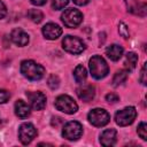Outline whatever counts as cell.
Listing matches in <instances>:
<instances>
[{"label":"cell","mask_w":147,"mask_h":147,"mask_svg":"<svg viewBox=\"0 0 147 147\" xmlns=\"http://www.w3.org/2000/svg\"><path fill=\"white\" fill-rule=\"evenodd\" d=\"M62 47L64 51L71 54H80L85 49V44L77 37L65 36L62 40Z\"/></svg>","instance_id":"ba28073f"},{"label":"cell","mask_w":147,"mask_h":147,"mask_svg":"<svg viewBox=\"0 0 147 147\" xmlns=\"http://www.w3.org/2000/svg\"><path fill=\"white\" fill-rule=\"evenodd\" d=\"M139 137L142 139V140H147V124L145 122H141L139 125H138V130H137Z\"/></svg>","instance_id":"44dd1931"},{"label":"cell","mask_w":147,"mask_h":147,"mask_svg":"<svg viewBox=\"0 0 147 147\" xmlns=\"http://www.w3.org/2000/svg\"><path fill=\"white\" fill-rule=\"evenodd\" d=\"M88 122L94 126H105L110 121V115L102 108H94L87 115Z\"/></svg>","instance_id":"8992f818"},{"label":"cell","mask_w":147,"mask_h":147,"mask_svg":"<svg viewBox=\"0 0 147 147\" xmlns=\"http://www.w3.org/2000/svg\"><path fill=\"white\" fill-rule=\"evenodd\" d=\"M30 106L34 110H41L46 106V95L41 92H26Z\"/></svg>","instance_id":"30bf717a"},{"label":"cell","mask_w":147,"mask_h":147,"mask_svg":"<svg viewBox=\"0 0 147 147\" xmlns=\"http://www.w3.org/2000/svg\"><path fill=\"white\" fill-rule=\"evenodd\" d=\"M106 100H107L109 103H115V102H117V101L119 100V98H118V95L115 94V93H108V94L106 95Z\"/></svg>","instance_id":"484cf974"},{"label":"cell","mask_w":147,"mask_h":147,"mask_svg":"<svg viewBox=\"0 0 147 147\" xmlns=\"http://www.w3.org/2000/svg\"><path fill=\"white\" fill-rule=\"evenodd\" d=\"M117 140V132L115 129H107L100 134V142L102 146H113Z\"/></svg>","instance_id":"5bb4252c"},{"label":"cell","mask_w":147,"mask_h":147,"mask_svg":"<svg viewBox=\"0 0 147 147\" xmlns=\"http://www.w3.org/2000/svg\"><path fill=\"white\" fill-rule=\"evenodd\" d=\"M55 108L64 114H75L78 110V105L76 103V101L67 95V94H61L55 99Z\"/></svg>","instance_id":"3957f363"},{"label":"cell","mask_w":147,"mask_h":147,"mask_svg":"<svg viewBox=\"0 0 147 147\" xmlns=\"http://www.w3.org/2000/svg\"><path fill=\"white\" fill-rule=\"evenodd\" d=\"M10 98V94L6 90H0V103H6Z\"/></svg>","instance_id":"d4e9b609"},{"label":"cell","mask_w":147,"mask_h":147,"mask_svg":"<svg viewBox=\"0 0 147 147\" xmlns=\"http://www.w3.org/2000/svg\"><path fill=\"white\" fill-rule=\"evenodd\" d=\"M6 14H7V8H6L5 3L0 0V20L3 18V17L6 16Z\"/></svg>","instance_id":"83f0119b"},{"label":"cell","mask_w":147,"mask_h":147,"mask_svg":"<svg viewBox=\"0 0 147 147\" xmlns=\"http://www.w3.org/2000/svg\"><path fill=\"white\" fill-rule=\"evenodd\" d=\"M10 40L17 46H25L29 42V34L22 29H14L10 32Z\"/></svg>","instance_id":"7c38bea8"},{"label":"cell","mask_w":147,"mask_h":147,"mask_svg":"<svg viewBox=\"0 0 147 147\" xmlns=\"http://www.w3.org/2000/svg\"><path fill=\"white\" fill-rule=\"evenodd\" d=\"M118 32H119V34H122L124 38H129V29H127V26H126L123 22H121L119 25H118Z\"/></svg>","instance_id":"cb8c5ba5"},{"label":"cell","mask_w":147,"mask_h":147,"mask_svg":"<svg viewBox=\"0 0 147 147\" xmlns=\"http://www.w3.org/2000/svg\"><path fill=\"white\" fill-rule=\"evenodd\" d=\"M61 20L67 28H76L82 23L83 14L76 8H68L62 13Z\"/></svg>","instance_id":"277c9868"},{"label":"cell","mask_w":147,"mask_h":147,"mask_svg":"<svg viewBox=\"0 0 147 147\" xmlns=\"http://www.w3.org/2000/svg\"><path fill=\"white\" fill-rule=\"evenodd\" d=\"M140 82L142 85H146V63L142 65V69H141V75H140Z\"/></svg>","instance_id":"4316f807"},{"label":"cell","mask_w":147,"mask_h":147,"mask_svg":"<svg viewBox=\"0 0 147 147\" xmlns=\"http://www.w3.org/2000/svg\"><path fill=\"white\" fill-rule=\"evenodd\" d=\"M21 72L29 80H40L45 75V68L32 60H24L21 63Z\"/></svg>","instance_id":"6da1fadb"},{"label":"cell","mask_w":147,"mask_h":147,"mask_svg":"<svg viewBox=\"0 0 147 147\" xmlns=\"http://www.w3.org/2000/svg\"><path fill=\"white\" fill-rule=\"evenodd\" d=\"M127 72H129L127 70H118L113 77V85L114 86L122 85L127 78Z\"/></svg>","instance_id":"d6986e66"},{"label":"cell","mask_w":147,"mask_h":147,"mask_svg":"<svg viewBox=\"0 0 147 147\" xmlns=\"http://www.w3.org/2000/svg\"><path fill=\"white\" fill-rule=\"evenodd\" d=\"M137 117V110L134 107H125L115 114V122L119 126H126L133 123Z\"/></svg>","instance_id":"5b68a950"},{"label":"cell","mask_w":147,"mask_h":147,"mask_svg":"<svg viewBox=\"0 0 147 147\" xmlns=\"http://www.w3.org/2000/svg\"><path fill=\"white\" fill-rule=\"evenodd\" d=\"M86 77H87V71H86L85 67L82 65V64L77 65L75 68V70H74V78H75L76 83L83 84L86 80Z\"/></svg>","instance_id":"e0dca14e"},{"label":"cell","mask_w":147,"mask_h":147,"mask_svg":"<svg viewBox=\"0 0 147 147\" xmlns=\"http://www.w3.org/2000/svg\"><path fill=\"white\" fill-rule=\"evenodd\" d=\"M28 17L33 22V23H40L44 18L42 13L39 9H29L28 11Z\"/></svg>","instance_id":"ffe728a7"},{"label":"cell","mask_w":147,"mask_h":147,"mask_svg":"<svg viewBox=\"0 0 147 147\" xmlns=\"http://www.w3.org/2000/svg\"><path fill=\"white\" fill-rule=\"evenodd\" d=\"M37 136V129L31 123H23L18 127V139L23 145L30 144Z\"/></svg>","instance_id":"9c48e42d"},{"label":"cell","mask_w":147,"mask_h":147,"mask_svg":"<svg viewBox=\"0 0 147 147\" xmlns=\"http://www.w3.org/2000/svg\"><path fill=\"white\" fill-rule=\"evenodd\" d=\"M42 34L48 40H55L62 34V29L55 23H47L42 26Z\"/></svg>","instance_id":"8fae6325"},{"label":"cell","mask_w":147,"mask_h":147,"mask_svg":"<svg viewBox=\"0 0 147 147\" xmlns=\"http://www.w3.org/2000/svg\"><path fill=\"white\" fill-rule=\"evenodd\" d=\"M77 95L80 100L88 102L91 101L95 95V88L91 84H84L77 88Z\"/></svg>","instance_id":"4fadbf2b"},{"label":"cell","mask_w":147,"mask_h":147,"mask_svg":"<svg viewBox=\"0 0 147 147\" xmlns=\"http://www.w3.org/2000/svg\"><path fill=\"white\" fill-rule=\"evenodd\" d=\"M30 1H31V3H33L36 6H42L47 2V0H30Z\"/></svg>","instance_id":"f1b7e54d"},{"label":"cell","mask_w":147,"mask_h":147,"mask_svg":"<svg viewBox=\"0 0 147 147\" xmlns=\"http://www.w3.org/2000/svg\"><path fill=\"white\" fill-rule=\"evenodd\" d=\"M15 114L20 118H25L30 115V107L23 100H17L15 102Z\"/></svg>","instance_id":"2e32d148"},{"label":"cell","mask_w":147,"mask_h":147,"mask_svg":"<svg viewBox=\"0 0 147 147\" xmlns=\"http://www.w3.org/2000/svg\"><path fill=\"white\" fill-rule=\"evenodd\" d=\"M83 134V125L77 121H70L64 124L62 136L68 140H78Z\"/></svg>","instance_id":"52a82bcc"},{"label":"cell","mask_w":147,"mask_h":147,"mask_svg":"<svg viewBox=\"0 0 147 147\" xmlns=\"http://www.w3.org/2000/svg\"><path fill=\"white\" fill-rule=\"evenodd\" d=\"M137 62H138V55L133 52H129L125 56V62H124V64L126 67V70L127 71L133 70L137 65Z\"/></svg>","instance_id":"ac0fdd59"},{"label":"cell","mask_w":147,"mask_h":147,"mask_svg":"<svg viewBox=\"0 0 147 147\" xmlns=\"http://www.w3.org/2000/svg\"><path fill=\"white\" fill-rule=\"evenodd\" d=\"M123 53H124L123 47L117 44H113L106 48V55L113 61H118L122 57Z\"/></svg>","instance_id":"9a60e30c"},{"label":"cell","mask_w":147,"mask_h":147,"mask_svg":"<svg viewBox=\"0 0 147 147\" xmlns=\"http://www.w3.org/2000/svg\"><path fill=\"white\" fill-rule=\"evenodd\" d=\"M47 83H48V86L52 90H55L60 85V79H59V77L56 75H51L49 78H48V80H47Z\"/></svg>","instance_id":"7402d4cb"},{"label":"cell","mask_w":147,"mask_h":147,"mask_svg":"<svg viewBox=\"0 0 147 147\" xmlns=\"http://www.w3.org/2000/svg\"><path fill=\"white\" fill-rule=\"evenodd\" d=\"M88 1H90V0H74V2H75L76 5H78V6H84V5L88 3Z\"/></svg>","instance_id":"f546056e"},{"label":"cell","mask_w":147,"mask_h":147,"mask_svg":"<svg viewBox=\"0 0 147 147\" xmlns=\"http://www.w3.org/2000/svg\"><path fill=\"white\" fill-rule=\"evenodd\" d=\"M125 1H126V3L129 5V9H130L134 3H137V2H134V0H125Z\"/></svg>","instance_id":"4dcf8cb0"},{"label":"cell","mask_w":147,"mask_h":147,"mask_svg":"<svg viewBox=\"0 0 147 147\" xmlns=\"http://www.w3.org/2000/svg\"><path fill=\"white\" fill-rule=\"evenodd\" d=\"M68 3H69V0H53L52 7L55 10H60V9H63Z\"/></svg>","instance_id":"603a6c76"},{"label":"cell","mask_w":147,"mask_h":147,"mask_svg":"<svg viewBox=\"0 0 147 147\" xmlns=\"http://www.w3.org/2000/svg\"><path fill=\"white\" fill-rule=\"evenodd\" d=\"M88 65H90V71H91L92 76L95 79L105 78L109 72V68H108L107 62L100 55L92 56L91 60H90V64Z\"/></svg>","instance_id":"7a4b0ae2"}]
</instances>
